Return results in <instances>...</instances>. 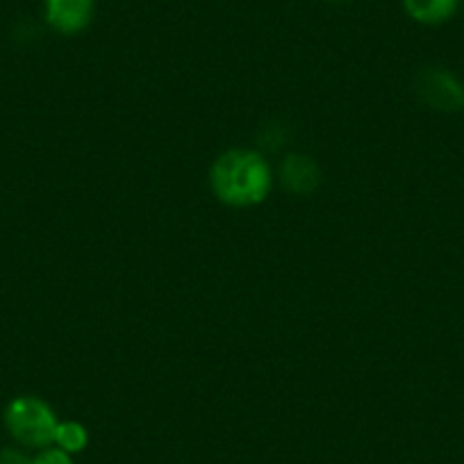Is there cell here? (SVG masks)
Returning a JSON list of instances; mask_svg holds the SVG:
<instances>
[{
	"instance_id": "10",
	"label": "cell",
	"mask_w": 464,
	"mask_h": 464,
	"mask_svg": "<svg viewBox=\"0 0 464 464\" xmlns=\"http://www.w3.org/2000/svg\"><path fill=\"white\" fill-rule=\"evenodd\" d=\"M328 3H348V0H328Z\"/></svg>"
},
{
	"instance_id": "3",
	"label": "cell",
	"mask_w": 464,
	"mask_h": 464,
	"mask_svg": "<svg viewBox=\"0 0 464 464\" xmlns=\"http://www.w3.org/2000/svg\"><path fill=\"white\" fill-rule=\"evenodd\" d=\"M414 93L426 107L444 114L464 110V84L441 66H426L414 75Z\"/></svg>"
},
{
	"instance_id": "2",
	"label": "cell",
	"mask_w": 464,
	"mask_h": 464,
	"mask_svg": "<svg viewBox=\"0 0 464 464\" xmlns=\"http://www.w3.org/2000/svg\"><path fill=\"white\" fill-rule=\"evenodd\" d=\"M55 410L39 396H16L5 408V426L19 444L28 449L53 446L57 430Z\"/></svg>"
},
{
	"instance_id": "6",
	"label": "cell",
	"mask_w": 464,
	"mask_h": 464,
	"mask_svg": "<svg viewBox=\"0 0 464 464\" xmlns=\"http://www.w3.org/2000/svg\"><path fill=\"white\" fill-rule=\"evenodd\" d=\"M459 0H403L410 19L421 25H440L458 10Z\"/></svg>"
},
{
	"instance_id": "7",
	"label": "cell",
	"mask_w": 464,
	"mask_h": 464,
	"mask_svg": "<svg viewBox=\"0 0 464 464\" xmlns=\"http://www.w3.org/2000/svg\"><path fill=\"white\" fill-rule=\"evenodd\" d=\"M53 444H55L57 449L66 450L69 455L82 453L89 446V430L80 421H60L57 423Z\"/></svg>"
},
{
	"instance_id": "9",
	"label": "cell",
	"mask_w": 464,
	"mask_h": 464,
	"mask_svg": "<svg viewBox=\"0 0 464 464\" xmlns=\"http://www.w3.org/2000/svg\"><path fill=\"white\" fill-rule=\"evenodd\" d=\"M0 464H33V459L16 449H0Z\"/></svg>"
},
{
	"instance_id": "5",
	"label": "cell",
	"mask_w": 464,
	"mask_h": 464,
	"mask_svg": "<svg viewBox=\"0 0 464 464\" xmlns=\"http://www.w3.org/2000/svg\"><path fill=\"white\" fill-rule=\"evenodd\" d=\"M280 182L292 194L307 196L321 185V171L314 160L307 155L289 153L280 162Z\"/></svg>"
},
{
	"instance_id": "8",
	"label": "cell",
	"mask_w": 464,
	"mask_h": 464,
	"mask_svg": "<svg viewBox=\"0 0 464 464\" xmlns=\"http://www.w3.org/2000/svg\"><path fill=\"white\" fill-rule=\"evenodd\" d=\"M33 464H73V458L57 446H46L34 455Z\"/></svg>"
},
{
	"instance_id": "1",
	"label": "cell",
	"mask_w": 464,
	"mask_h": 464,
	"mask_svg": "<svg viewBox=\"0 0 464 464\" xmlns=\"http://www.w3.org/2000/svg\"><path fill=\"white\" fill-rule=\"evenodd\" d=\"M214 196L230 208H253L269 196L274 176L265 155L251 149H230L209 169Z\"/></svg>"
},
{
	"instance_id": "4",
	"label": "cell",
	"mask_w": 464,
	"mask_h": 464,
	"mask_svg": "<svg viewBox=\"0 0 464 464\" xmlns=\"http://www.w3.org/2000/svg\"><path fill=\"white\" fill-rule=\"evenodd\" d=\"M96 3L93 0H44L46 21L55 33L78 34L89 28Z\"/></svg>"
}]
</instances>
